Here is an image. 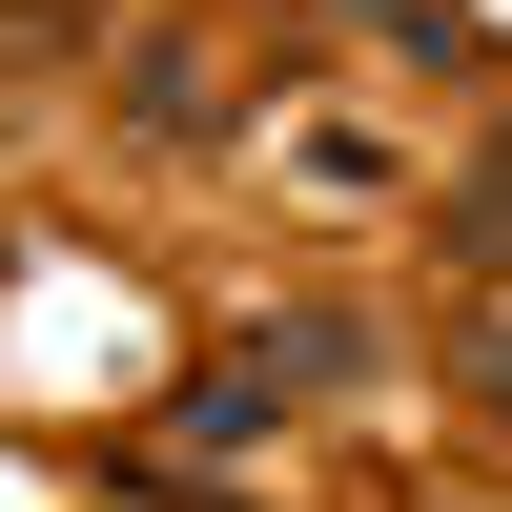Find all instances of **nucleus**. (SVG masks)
<instances>
[{
	"label": "nucleus",
	"instance_id": "nucleus-1",
	"mask_svg": "<svg viewBox=\"0 0 512 512\" xmlns=\"http://www.w3.org/2000/svg\"><path fill=\"white\" fill-rule=\"evenodd\" d=\"M246 369H267V390H349V369H369V328H349V308H287Z\"/></svg>",
	"mask_w": 512,
	"mask_h": 512
},
{
	"label": "nucleus",
	"instance_id": "nucleus-2",
	"mask_svg": "<svg viewBox=\"0 0 512 512\" xmlns=\"http://www.w3.org/2000/svg\"><path fill=\"white\" fill-rule=\"evenodd\" d=\"M123 123H144V144H185V123H205V41H144V62H123Z\"/></svg>",
	"mask_w": 512,
	"mask_h": 512
},
{
	"label": "nucleus",
	"instance_id": "nucleus-3",
	"mask_svg": "<svg viewBox=\"0 0 512 512\" xmlns=\"http://www.w3.org/2000/svg\"><path fill=\"white\" fill-rule=\"evenodd\" d=\"M451 246H472V267H512V144L472 164V185H451Z\"/></svg>",
	"mask_w": 512,
	"mask_h": 512
}]
</instances>
